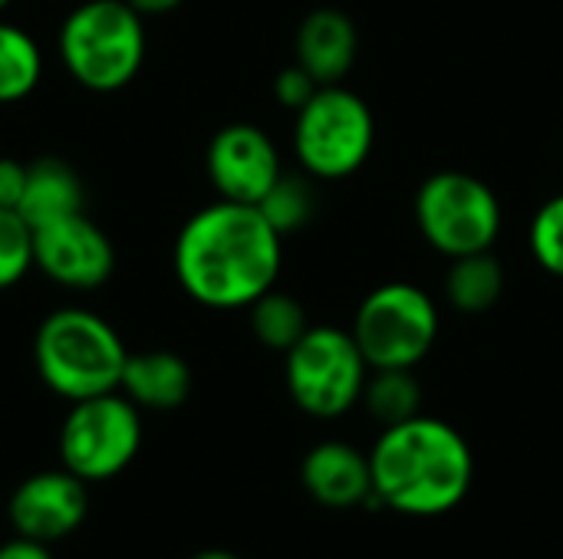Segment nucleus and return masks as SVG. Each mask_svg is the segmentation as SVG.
<instances>
[{"label": "nucleus", "instance_id": "nucleus-18", "mask_svg": "<svg viewBox=\"0 0 563 559\" xmlns=\"http://www.w3.org/2000/svg\"><path fill=\"white\" fill-rule=\"evenodd\" d=\"M43 79V49L16 23L0 20V105H16L36 92Z\"/></svg>", "mask_w": 563, "mask_h": 559}, {"label": "nucleus", "instance_id": "nucleus-16", "mask_svg": "<svg viewBox=\"0 0 563 559\" xmlns=\"http://www.w3.org/2000/svg\"><path fill=\"white\" fill-rule=\"evenodd\" d=\"M82 201H86L82 178L66 158L43 155L26 165V188H23V201L16 211L23 214L30 227H40L66 214H79Z\"/></svg>", "mask_w": 563, "mask_h": 559}, {"label": "nucleus", "instance_id": "nucleus-14", "mask_svg": "<svg viewBox=\"0 0 563 559\" xmlns=\"http://www.w3.org/2000/svg\"><path fill=\"white\" fill-rule=\"evenodd\" d=\"M294 53L320 86H336L350 76L360 53L356 23L336 7H317L300 20Z\"/></svg>", "mask_w": 563, "mask_h": 559}, {"label": "nucleus", "instance_id": "nucleus-9", "mask_svg": "<svg viewBox=\"0 0 563 559\" xmlns=\"http://www.w3.org/2000/svg\"><path fill=\"white\" fill-rule=\"evenodd\" d=\"M139 445H142L139 405H132L122 392H106L73 402L59 428L63 468L82 481L115 478L132 465Z\"/></svg>", "mask_w": 563, "mask_h": 559}, {"label": "nucleus", "instance_id": "nucleus-8", "mask_svg": "<svg viewBox=\"0 0 563 559\" xmlns=\"http://www.w3.org/2000/svg\"><path fill=\"white\" fill-rule=\"evenodd\" d=\"M416 224L445 257L492 250L501 231L495 191L468 171H435L416 194Z\"/></svg>", "mask_w": 563, "mask_h": 559}, {"label": "nucleus", "instance_id": "nucleus-4", "mask_svg": "<svg viewBox=\"0 0 563 559\" xmlns=\"http://www.w3.org/2000/svg\"><path fill=\"white\" fill-rule=\"evenodd\" d=\"M145 16L129 0H86L59 26L56 53L66 76L99 96L125 89L145 63Z\"/></svg>", "mask_w": 563, "mask_h": 559}, {"label": "nucleus", "instance_id": "nucleus-21", "mask_svg": "<svg viewBox=\"0 0 563 559\" xmlns=\"http://www.w3.org/2000/svg\"><path fill=\"white\" fill-rule=\"evenodd\" d=\"M261 214L267 217V224L287 237V234H297L303 231L313 217H317V188L310 178H300V175H280L274 181V188L257 201Z\"/></svg>", "mask_w": 563, "mask_h": 559}, {"label": "nucleus", "instance_id": "nucleus-2", "mask_svg": "<svg viewBox=\"0 0 563 559\" xmlns=\"http://www.w3.org/2000/svg\"><path fill=\"white\" fill-rule=\"evenodd\" d=\"M376 501L406 517H439L459 507L475 478V458L459 428L416 415L383 428L369 451Z\"/></svg>", "mask_w": 563, "mask_h": 559}, {"label": "nucleus", "instance_id": "nucleus-22", "mask_svg": "<svg viewBox=\"0 0 563 559\" xmlns=\"http://www.w3.org/2000/svg\"><path fill=\"white\" fill-rule=\"evenodd\" d=\"M33 270V227L20 211L0 208V293Z\"/></svg>", "mask_w": 563, "mask_h": 559}, {"label": "nucleus", "instance_id": "nucleus-29", "mask_svg": "<svg viewBox=\"0 0 563 559\" xmlns=\"http://www.w3.org/2000/svg\"><path fill=\"white\" fill-rule=\"evenodd\" d=\"M7 7H10V0H0V13H3Z\"/></svg>", "mask_w": 563, "mask_h": 559}, {"label": "nucleus", "instance_id": "nucleus-25", "mask_svg": "<svg viewBox=\"0 0 563 559\" xmlns=\"http://www.w3.org/2000/svg\"><path fill=\"white\" fill-rule=\"evenodd\" d=\"M26 188V165L16 158H0V208L16 211Z\"/></svg>", "mask_w": 563, "mask_h": 559}, {"label": "nucleus", "instance_id": "nucleus-26", "mask_svg": "<svg viewBox=\"0 0 563 559\" xmlns=\"http://www.w3.org/2000/svg\"><path fill=\"white\" fill-rule=\"evenodd\" d=\"M0 559H53V554L46 550V544L16 537V540H10V544L0 547Z\"/></svg>", "mask_w": 563, "mask_h": 559}, {"label": "nucleus", "instance_id": "nucleus-3", "mask_svg": "<svg viewBox=\"0 0 563 559\" xmlns=\"http://www.w3.org/2000/svg\"><path fill=\"white\" fill-rule=\"evenodd\" d=\"M129 349L115 326L92 310L59 306L33 336V366L49 392L66 402L119 392Z\"/></svg>", "mask_w": 563, "mask_h": 559}, {"label": "nucleus", "instance_id": "nucleus-17", "mask_svg": "<svg viewBox=\"0 0 563 559\" xmlns=\"http://www.w3.org/2000/svg\"><path fill=\"white\" fill-rule=\"evenodd\" d=\"M505 293V267L492 250L452 257L445 273V297L462 313H488Z\"/></svg>", "mask_w": 563, "mask_h": 559}, {"label": "nucleus", "instance_id": "nucleus-19", "mask_svg": "<svg viewBox=\"0 0 563 559\" xmlns=\"http://www.w3.org/2000/svg\"><path fill=\"white\" fill-rule=\"evenodd\" d=\"M360 402L383 428L402 425L422 415V385L412 369H369Z\"/></svg>", "mask_w": 563, "mask_h": 559}, {"label": "nucleus", "instance_id": "nucleus-23", "mask_svg": "<svg viewBox=\"0 0 563 559\" xmlns=\"http://www.w3.org/2000/svg\"><path fill=\"white\" fill-rule=\"evenodd\" d=\"M531 254L534 260L551 273L563 280V194L541 204V211L531 221Z\"/></svg>", "mask_w": 563, "mask_h": 559}, {"label": "nucleus", "instance_id": "nucleus-6", "mask_svg": "<svg viewBox=\"0 0 563 559\" xmlns=\"http://www.w3.org/2000/svg\"><path fill=\"white\" fill-rule=\"evenodd\" d=\"M350 333L369 369H416L439 339V306L416 283H383L366 293Z\"/></svg>", "mask_w": 563, "mask_h": 559}, {"label": "nucleus", "instance_id": "nucleus-12", "mask_svg": "<svg viewBox=\"0 0 563 559\" xmlns=\"http://www.w3.org/2000/svg\"><path fill=\"white\" fill-rule=\"evenodd\" d=\"M89 511L86 481L73 471H40L26 478L10 497V524L16 537L53 544L69 537Z\"/></svg>", "mask_w": 563, "mask_h": 559}, {"label": "nucleus", "instance_id": "nucleus-1", "mask_svg": "<svg viewBox=\"0 0 563 559\" xmlns=\"http://www.w3.org/2000/svg\"><path fill=\"white\" fill-rule=\"evenodd\" d=\"M280 264L284 237L261 208L224 198L181 224L172 254L181 290L208 310H247L277 283Z\"/></svg>", "mask_w": 563, "mask_h": 559}, {"label": "nucleus", "instance_id": "nucleus-20", "mask_svg": "<svg viewBox=\"0 0 563 559\" xmlns=\"http://www.w3.org/2000/svg\"><path fill=\"white\" fill-rule=\"evenodd\" d=\"M247 313H251V333H254V339L264 349H274V353H287L310 329L303 303L297 297L277 290V287H271L267 293H261L247 306Z\"/></svg>", "mask_w": 563, "mask_h": 559}, {"label": "nucleus", "instance_id": "nucleus-24", "mask_svg": "<svg viewBox=\"0 0 563 559\" xmlns=\"http://www.w3.org/2000/svg\"><path fill=\"white\" fill-rule=\"evenodd\" d=\"M317 89H320V82H317L300 63L280 69L277 79H274V99H277L284 109H290V112H300V109L313 99Z\"/></svg>", "mask_w": 563, "mask_h": 559}, {"label": "nucleus", "instance_id": "nucleus-11", "mask_svg": "<svg viewBox=\"0 0 563 559\" xmlns=\"http://www.w3.org/2000/svg\"><path fill=\"white\" fill-rule=\"evenodd\" d=\"M205 171L218 198L241 204H257L284 175L274 138L251 122H231L214 132L208 142Z\"/></svg>", "mask_w": 563, "mask_h": 559}, {"label": "nucleus", "instance_id": "nucleus-13", "mask_svg": "<svg viewBox=\"0 0 563 559\" xmlns=\"http://www.w3.org/2000/svg\"><path fill=\"white\" fill-rule=\"evenodd\" d=\"M300 481L317 504L333 511H350L376 501L369 455H363L346 441L313 445L300 465Z\"/></svg>", "mask_w": 563, "mask_h": 559}, {"label": "nucleus", "instance_id": "nucleus-28", "mask_svg": "<svg viewBox=\"0 0 563 559\" xmlns=\"http://www.w3.org/2000/svg\"><path fill=\"white\" fill-rule=\"evenodd\" d=\"M191 559H238L234 554H228V550H201V554H195Z\"/></svg>", "mask_w": 563, "mask_h": 559}, {"label": "nucleus", "instance_id": "nucleus-15", "mask_svg": "<svg viewBox=\"0 0 563 559\" xmlns=\"http://www.w3.org/2000/svg\"><path fill=\"white\" fill-rule=\"evenodd\" d=\"M119 392L148 412H172L185 405L191 395V369L178 353L168 349H145V353H129Z\"/></svg>", "mask_w": 563, "mask_h": 559}, {"label": "nucleus", "instance_id": "nucleus-7", "mask_svg": "<svg viewBox=\"0 0 563 559\" xmlns=\"http://www.w3.org/2000/svg\"><path fill=\"white\" fill-rule=\"evenodd\" d=\"M284 356L287 392L300 412L313 418H340L363 399L369 362L353 333L340 326H310Z\"/></svg>", "mask_w": 563, "mask_h": 559}, {"label": "nucleus", "instance_id": "nucleus-5", "mask_svg": "<svg viewBox=\"0 0 563 559\" xmlns=\"http://www.w3.org/2000/svg\"><path fill=\"white\" fill-rule=\"evenodd\" d=\"M294 115V152L310 178L340 181L366 165L376 142V119L363 96L340 82L320 86Z\"/></svg>", "mask_w": 563, "mask_h": 559}, {"label": "nucleus", "instance_id": "nucleus-27", "mask_svg": "<svg viewBox=\"0 0 563 559\" xmlns=\"http://www.w3.org/2000/svg\"><path fill=\"white\" fill-rule=\"evenodd\" d=\"M142 16H165V13H172V10H178L185 0H129Z\"/></svg>", "mask_w": 563, "mask_h": 559}, {"label": "nucleus", "instance_id": "nucleus-10", "mask_svg": "<svg viewBox=\"0 0 563 559\" xmlns=\"http://www.w3.org/2000/svg\"><path fill=\"white\" fill-rule=\"evenodd\" d=\"M33 270L63 290H99L115 270V247L92 217L66 214L33 227Z\"/></svg>", "mask_w": 563, "mask_h": 559}]
</instances>
